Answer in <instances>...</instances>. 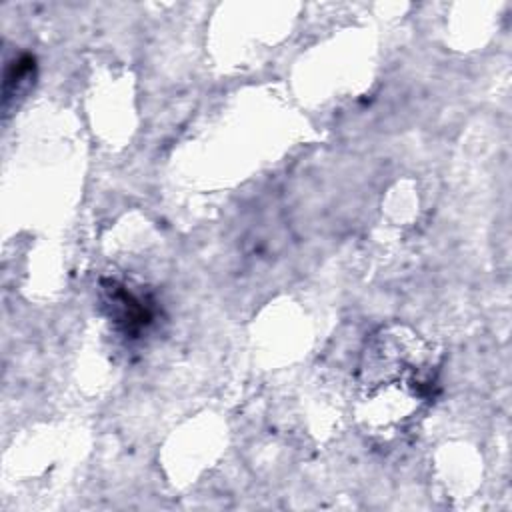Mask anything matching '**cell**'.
<instances>
[{
  "label": "cell",
  "mask_w": 512,
  "mask_h": 512,
  "mask_svg": "<svg viewBox=\"0 0 512 512\" xmlns=\"http://www.w3.org/2000/svg\"><path fill=\"white\" fill-rule=\"evenodd\" d=\"M102 300L116 330L130 340L140 338L154 322L156 308L150 296L130 290L118 280L102 282Z\"/></svg>",
  "instance_id": "cell-2"
},
{
  "label": "cell",
  "mask_w": 512,
  "mask_h": 512,
  "mask_svg": "<svg viewBox=\"0 0 512 512\" xmlns=\"http://www.w3.org/2000/svg\"><path fill=\"white\" fill-rule=\"evenodd\" d=\"M36 76V60L30 54H20L12 62L6 64L4 70V110H8L12 98L22 96L34 82Z\"/></svg>",
  "instance_id": "cell-3"
},
{
  "label": "cell",
  "mask_w": 512,
  "mask_h": 512,
  "mask_svg": "<svg viewBox=\"0 0 512 512\" xmlns=\"http://www.w3.org/2000/svg\"><path fill=\"white\" fill-rule=\"evenodd\" d=\"M360 418L378 434L402 430L434 400L438 364L432 348L404 326L372 334L360 362Z\"/></svg>",
  "instance_id": "cell-1"
}]
</instances>
